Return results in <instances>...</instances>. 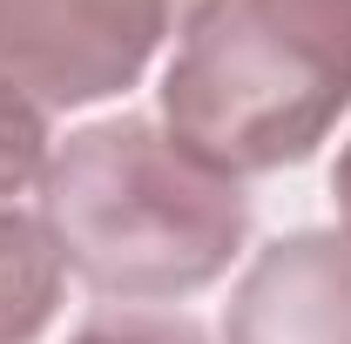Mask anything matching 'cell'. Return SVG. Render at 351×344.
I'll return each instance as SVG.
<instances>
[{
	"mask_svg": "<svg viewBox=\"0 0 351 344\" xmlns=\"http://www.w3.org/2000/svg\"><path fill=\"white\" fill-rule=\"evenodd\" d=\"M54 149H47V115L0 82V196H21L27 182H41Z\"/></svg>",
	"mask_w": 351,
	"mask_h": 344,
	"instance_id": "obj_6",
	"label": "cell"
},
{
	"mask_svg": "<svg viewBox=\"0 0 351 344\" xmlns=\"http://www.w3.org/2000/svg\"><path fill=\"white\" fill-rule=\"evenodd\" d=\"M331 196L345 210V236H351V142H345V156H338V169H331Z\"/></svg>",
	"mask_w": 351,
	"mask_h": 344,
	"instance_id": "obj_9",
	"label": "cell"
},
{
	"mask_svg": "<svg viewBox=\"0 0 351 344\" xmlns=\"http://www.w3.org/2000/svg\"><path fill=\"white\" fill-rule=\"evenodd\" d=\"M223 344H351V236H277L223 310Z\"/></svg>",
	"mask_w": 351,
	"mask_h": 344,
	"instance_id": "obj_4",
	"label": "cell"
},
{
	"mask_svg": "<svg viewBox=\"0 0 351 344\" xmlns=\"http://www.w3.org/2000/svg\"><path fill=\"white\" fill-rule=\"evenodd\" d=\"M68 344H210V331L169 310H95Z\"/></svg>",
	"mask_w": 351,
	"mask_h": 344,
	"instance_id": "obj_7",
	"label": "cell"
},
{
	"mask_svg": "<svg viewBox=\"0 0 351 344\" xmlns=\"http://www.w3.org/2000/svg\"><path fill=\"white\" fill-rule=\"evenodd\" d=\"M41 230L95 297L169 304L210 291L250 236L243 182L196 162L162 122L75 129L41 175Z\"/></svg>",
	"mask_w": 351,
	"mask_h": 344,
	"instance_id": "obj_1",
	"label": "cell"
},
{
	"mask_svg": "<svg viewBox=\"0 0 351 344\" xmlns=\"http://www.w3.org/2000/svg\"><path fill=\"white\" fill-rule=\"evenodd\" d=\"M263 7L351 75V0H263Z\"/></svg>",
	"mask_w": 351,
	"mask_h": 344,
	"instance_id": "obj_8",
	"label": "cell"
},
{
	"mask_svg": "<svg viewBox=\"0 0 351 344\" xmlns=\"http://www.w3.org/2000/svg\"><path fill=\"white\" fill-rule=\"evenodd\" d=\"M210 7L217 0H0V82L41 115L108 101Z\"/></svg>",
	"mask_w": 351,
	"mask_h": 344,
	"instance_id": "obj_3",
	"label": "cell"
},
{
	"mask_svg": "<svg viewBox=\"0 0 351 344\" xmlns=\"http://www.w3.org/2000/svg\"><path fill=\"white\" fill-rule=\"evenodd\" d=\"M61 250L41 230V216L0 203V344H34L54 324L61 304Z\"/></svg>",
	"mask_w": 351,
	"mask_h": 344,
	"instance_id": "obj_5",
	"label": "cell"
},
{
	"mask_svg": "<svg viewBox=\"0 0 351 344\" xmlns=\"http://www.w3.org/2000/svg\"><path fill=\"white\" fill-rule=\"evenodd\" d=\"M345 108L351 75L263 0H217L162 75V129L230 182L317 156Z\"/></svg>",
	"mask_w": 351,
	"mask_h": 344,
	"instance_id": "obj_2",
	"label": "cell"
}]
</instances>
